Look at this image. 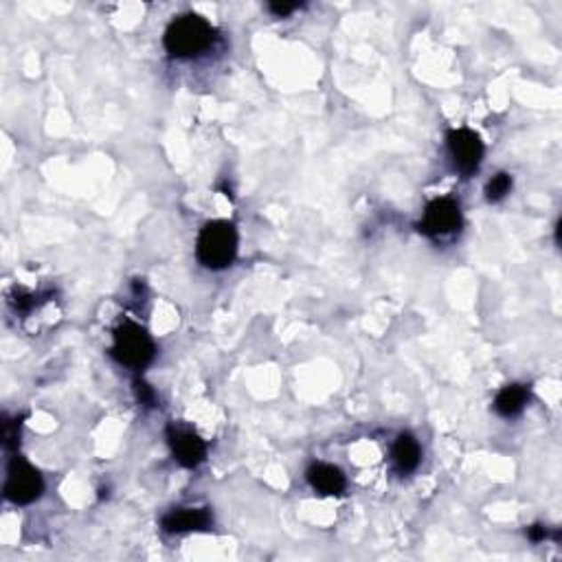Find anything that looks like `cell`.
I'll use <instances>...</instances> for the list:
<instances>
[{"label":"cell","instance_id":"cell-9","mask_svg":"<svg viewBox=\"0 0 562 562\" xmlns=\"http://www.w3.org/2000/svg\"><path fill=\"white\" fill-rule=\"evenodd\" d=\"M308 481L317 492L327 496H336V494H343L345 486V475L339 470L336 466H330V463H315V466L308 470Z\"/></svg>","mask_w":562,"mask_h":562},{"label":"cell","instance_id":"cell-2","mask_svg":"<svg viewBox=\"0 0 562 562\" xmlns=\"http://www.w3.org/2000/svg\"><path fill=\"white\" fill-rule=\"evenodd\" d=\"M196 253L207 269H227L237 253L236 227L231 222H224V220H213V222L205 224L198 236Z\"/></svg>","mask_w":562,"mask_h":562},{"label":"cell","instance_id":"cell-16","mask_svg":"<svg viewBox=\"0 0 562 562\" xmlns=\"http://www.w3.org/2000/svg\"><path fill=\"white\" fill-rule=\"evenodd\" d=\"M527 536L532 538L534 542H538V541H542V538L547 536V532H545V527H542V526H532V527H529Z\"/></svg>","mask_w":562,"mask_h":562},{"label":"cell","instance_id":"cell-5","mask_svg":"<svg viewBox=\"0 0 562 562\" xmlns=\"http://www.w3.org/2000/svg\"><path fill=\"white\" fill-rule=\"evenodd\" d=\"M462 227V211L459 205L451 198H438L426 207L424 220L420 224V231L430 237H444L459 231Z\"/></svg>","mask_w":562,"mask_h":562},{"label":"cell","instance_id":"cell-1","mask_svg":"<svg viewBox=\"0 0 562 562\" xmlns=\"http://www.w3.org/2000/svg\"><path fill=\"white\" fill-rule=\"evenodd\" d=\"M213 40V29L205 18L196 13L176 18L165 31V49L174 58H194L203 53Z\"/></svg>","mask_w":562,"mask_h":562},{"label":"cell","instance_id":"cell-10","mask_svg":"<svg viewBox=\"0 0 562 562\" xmlns=\"http://www.w3.org/2000/svg\"><path fill=\"white\" fill-rule=\"evenodd\" d=\"M422 459V451H420V444L413 435H400L396 439L391 448V462L396 466V470H400L402 475L406 472H413L418 468Z\"/></svg>","mask_w":562,"mask_h":562},{"label":"cell","instance_id":"cell-15","mask_svg":"<svg viewBox=\"0 0 562 562\" xmlns=\"http://www.w3.org/2000/svg\"><path fill=\"white\" fill-rule=\"evenodd\" d=\"M3 438H4V446H7V448H12L13 444H16V439H18V426L13 424V422H4V433H3Z\"/></svg>","mask_w":562,"mask_h":562},{"label":"cell","instance_id":"cell-4","mask_svg":"<svg viewBox=\"0 0 562 562\" xmlns=\"http://www.w3.org/2000/svg\"><path fill=\"white\" fill-rule=\"evenodd\" d=\"M44 490L40 472L29 462L20 457H13L7 468V481H4V496L16 505H29L40 499Z\"/></svg>","mask_w":562,"mask_h":562},{"label":"cell","instance_id":"cell-13","mask_svg":"<svg viewBox=\"0 0 562 562\" xmlns=\"http://www.w3.org/2000/svg\"><path fill=\"white\" fill-rule=\"evenodd\" d=\"M134 391H137V397H139L140 405L152 406V405H154V400H157V396H154L152 387L145 385V382H140V381L134 382Z\"/></svg>","mask_w":562,"mask_h":562},{"label":"cell","instance_id":"cell-7","mask_svg":"<svg viewBox=\"0 0 562 562\" xmlns=\"http://www.w3.org/2000/svg\"><path fill=\"white\" fill-rule=\"evenodd\" d=\"M170 446H172V453H174L176 462L185 468H196L198 463L205 462V455H207V446H205V442L198 438V435L191 433V430L172 429Z\"/></svg>","mask_w":562,"mask_h":562},{"label":"cell","instance_id":"cell-11","mask_svg":"<svg viewBox=\"0 0 562 562\" xmlns=\"http://www.w3.org/2000/svg\"><path fill=\"white\" fill-rule=\"evenodd\" d=\"M527 397L529 393L523 385H508L505 389H501L494 400L496 413L503 415V418H514V415H518L526 409Z\"/></svg>","mask_w":562,"mask_h":562},{"label":"cell","instance_id":"cell-14","mask_svg":"<svg viewBox=\"0 0 562 562\" xmlns=\"http://www.w3.org/2000/svg\"><path fill=\"white\" fill-rule=\"evenodd\" d=\"M299 4L297 3H270L269 9L275 13V16H288V13H293L294 9H297Z\"/></svg>","mask_w":562,"mask_h":562},{"label":"cell","instance_id":"cell-6","mask_svg":"<svg viewBox=\"0 0 562 562\" xmlns=\"http://www.w3.org/2000/svg\"><path fill=\"white\" fill-rule=\"evenodd\" d=\"M448 149H451L453 158H455L457 167L463 174L475 172L479 167L481 158H484V143H481L479 134L468 128L448 132Z\"/></svg>","mask_w":562,"mask_h":562},{"label":"cell","instance_id":"cell-12","mask_svg":"<svg viewBox=\"0 0 562 562\" xmlns=\"http://www.w3.org/2000/svg\"><path fill=\"white\" fill-rule=\"evenodd\" d=\"M510 189H512V176L496 174L488 182V187H486V196H488L490 203H499V200H503L510 194Z\"/></svg>","mask_w":562,"mask_h":562},{"label":"cell","instance_id":"cell-8","mask_svg":"<svg viewBox=\"0 0 562 562\" xmlns=\"http://www.w3.org/2000/svg\"><path fill=\"white\" fill-rule=\"evenodd\" d=\"M211 523V514L207 510L198 508H181L172 510L170 514L163 517V529L170 534H182V532H194V529H207Z\"/></svg>","mask_w":562,"mask_h":562},{"label":"cell","instance_id":"cell-3","mask_svg":"<svg viewBox=\"0 0 562 562\" xmlns=\"http://www.w3.org/2000/svg\"><path fill=\"white\" fill-rule=\"evenodd\" d=\"M110 354L125 367L143 369L154 360L157 348L148 332L137 323H121L115 330V343H112Z\"/></svg>","mask_w":562,"mask_h":562}]
</instances>
